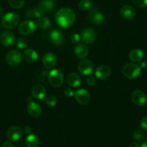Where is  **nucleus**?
I'll return each instance as SVG.
<instances>
[{
    "label": "nucleus",
    "mask_w": 147,
    "mask_h": 147,
    "mask_svg": "<svg viewBox=\"0 0 147 147\" xmlns=\"http://www.w3.org/2000/svg\"><path fill=\"white\" fill-rule=\"evenodd\" d=\"M55 20L56 23L61 28H70L75 22L76 15L71 8L63 7L57 11Z\"/></svg>",
    "instance_id": "f257e3e1"
},
{
    "label": "nucleus",
    "mask_w": 147,
    "mask_h": 147,
    "mask_svg": "<svg viewBox=\"0 0 147 147\" xmlns=\"http://www.w3.org/2000/svg\"><path fill=\"white\" fill-rule=\"evenodd\" d=\"M122 72L124 77L129 80H134L140 75L141 72V67L137 63H128L124 65Z\"/></svg>",
    "instance_id": "f03ea898"
},
{
    "label": "nucleus",
    "mask_w": 147,
    "mask_h": 147,
    "mask_svg": "<svg viewBox=\"0 0 147 147\" xmlns=\"http://www.w3.org/2000/svg\"><path fill=\"white\" fill-rule=\"evenodd\" d=\"M20 18L15 12H9L2 18V24L6 29H14L20 23Z\"/></svg>",
    "instance_id": "7ed1b4c3"
},
{
    "label": "nucleus",
    "mask_w": 147,
    "mask_h": 147,
    "mask_svg": "<svg viewBox=\"0 0 147 147\" xmlns=\"http://www.w3.org/2000/svg\"><path fill=\"white\" fill-rule=\"evenodd\" d=\"M49 82L52 87H60L63 83V74L59 69H52L48 75Z\"/></svg>",
    "instance_id": "20e7f679"
},
{
    "label": "nucleus",
    "mask_w": 147,
    "mask_h": 147,
    "mask_svg": "<svg viewBox=\"0 0 147 147\" xmlns=\"http://www.w3.org/2000/svg\"><path fill=\"white\" fill-rule=\"evenodd\" d=\"M22 60V56L20 51L17 50H12L8 52L5 56L7 63L12 67L19 66Z\"/></svg>",
    "instance_id": "39448f33"
},
{
    "label": "nucleus",
    "mask_w": 147,
    "mask_h": 147,
    "mask_svg": "<svg viewBox=\"0 0 147 147\" xmlns=\"http://www.w3.org/2000/svg\"><path fill=\"white\" fill-rule=\"evenodd\" d=\"M36 28V25L33 21L25 20L20 24L18 31L23 35H29L35 32Z\"/></svg>",
    "instance_id": "423d86ee"
},
{
    "label": "nucleus",
    "mask_w": 147,
    "mask_h": 147,
    "mask_svg": "<svg viewBox=\"0 0 147 147\" xmlns=\"http://www.w3.org/2000/svg\"><path fill=\"white\" fill-rule=\"evenodd\" d=\"M88 18L91 22L94 25H101L105 20V17L103 14L99 9L92 8L88 12Z\"/></svg>",
    "instance_id": "0eeeda50"
},
{
    "label": "nucleus",
    "mask_w": 147,
    "mask_h": 147,
    "mask_svg": "<svg viewBox=\"0 0 147 147\" xmlns=\"http://www.w3.org/2000/svg\"><path fill=\"white\" fill-rule=\"evenodd\" d=\"M131 100L136 105L143 106L147 103V96L141 90H136L133 92L131 94Z\"/></svg>",
    "instance_id": "6e6552de"
},
{
    "label": "nucleus",
    "mask_w": 147,
    "mask_h": 147,
    "mask_svg": "<svg viewBox=\"0 0 147 147\" xmlns=\"http://www.w3.org/2000/svg\"><path fill=\"white\" fill-rule=\"evenodd\" d=\"M74 97L78 103L81 105H87L90 102L91 96L90 92L85 89H80L74 92Z\"/></svg>",
    "instance_id": "1a4fd4ad"
},
{
    "label": "nucleus",
    "mask_w": 147,
    "mask_h": 147,
    "mask_svg": "<svg viewBox=\"0 0 147 147\" xmlns=\"http://www.w3.org/2000/svg\"><path fill=\"white\" fill-rule=\"evenodd\" d=\"M96 37H97V33L95 30L92 28H87L82 32L81 40L86 44H91L95 40Z\"/></svg>",
    "instance_id": "9d476101"
},
{
    "label": "nucleus",
    "mask_w": 147,
    "mask_h": 147,
    "mask_svg": "<svg viewBox=\"0 0 147 147\" xmlns=\"http://www.w3.org/2000/svg\"><path fill=\"white\" fill-rule=\"evenodd\" d=\"M94 69V65L91 61L88 59H83L79 63L78 70L83 75H90Z\"/></svg>",
    "instance_id": "9b49d317"
},
{
    "label": "nucleus",
    "mask_w": 147,
    "mask_h": 147,
    "mask_svg": "<svg viewBox=\"0 0 147 147\" xmlns=\"http://www.w3.org/2000/svg\"><path fill=\"white\" fill-rule=\"evenodd\" d=\"M22 134H23L22 128L18 125H15L8 129L7 132V136L10 141H16L20 139L21 137L22 136Z\"/></svg>",
    "instance_id": "f8f14e48"
},
{
    "label": "nucleus",
    "mask_w": 147,
    "mask_h": 147,
    "mask_svg": "<svg viewBox=\"0 0 147 147\" xmlns=\"http://www.w3.org/2000/svg\"><path fill=\"white\" fill-rule=\"evenodd\" d=\"M28 113L32 118H38L42 113L41 106L37 102L33 101H30L27 106Z\"/></svg>",
    "instance_id": "ddd939ff"
},
{
    "label": "nucleus",
    "mask_w": 147,
    "mask_h": 147,
    "mask_svg": "<svg viewBox=\"0 0 147 147\" xmlns=\"http://www.w3.org/2000/svg\"><path fill=\"white\" fill-rule=\"evenodd\" d=\"M0 42L5 46H11L15 42V35L10 31H5L0 35Z\"/></svg>",
    "instance_id": "4468645a"
},
{
    "label": "nucleus",
    "mask_w": 147,
    "mask_h": 147,
    "mask_svg": "<svg viewBox=\"0 0 147 147\" xmlns=\"http://www.w3.org/2000/svg\"><path fill=\"white\" fill-rule=\"evenodd\" d=\"M49 38L55 46H61L64 42V35L59 30H53L49 35Z\"/></svg>",
    "instance_id": "2eb2a0df"
},
{
    "label": "nucleus",
    "mask_w": 147,
    "mask_h": 147,
    "mask_svg": "<svg viewBox=\"0 0 147 147\" xmlns=\"http://www.w3.org/2000/svg\"><path fill=\"white\" fill-rule=\"evenodd\" d=\"M42 61H43V66L46 69H51L56 66L57 59H56V55L53 54V53H47L43 56Z\"/></svg>",
    "instance_id": "dca6fc26"
},
{
    "label": "nucleus",
    "mask_w": 147,
    "mask_h": 147,
    "mask_svg": "<svg viewBox=\"0 0 147 147\" xmlns=\"http://www.w3.org/2000/svg\"><path fill=\"white\" fill-rule=\"evenodd\" d=\"M111 74V69L108 66L101 65L95 71V77L99 80H105Z\"/></svg>",
    "instance_id": "f3484780"
},
{
    "label": "nucleus",
    "mask_w": 147,
    "mask_h": 147,
    "mask_svg": "<svg viewBox=\"0 0 147 147\" xmlns=\"http://www.w3.org/2000/svg\"><path fill=\"white\" fill-rule=\"evenodd\" d=\"M121 17L125 20H132L136 16V10L131 5H124L120 9Z\"/></svg>",
    "instance_id": "a211bd4d"
},
{
    "label": "nucleus",
    "mask_w": 147,
    "mask_h": 147,
    "mask_svg": "<svg viewBox=\"0 0 147 147\" xmlns=\"http://www.w3.org/2000/svg\"><path fill=\"white\" fill-rule=\"evenodd\" d=\"M32 97L36 100H43L46 94V90L43 85L36 84L34 86L31 90Z\"/></svg>",
    "instance_id": "6ab92c4d"
},
{
    "label": "nucleus",
    "mask_w": 147,
    "mask_h": 147,
    "mask_svg": "<svg viewBox=\"0 0 147 147\" xmlns=\"http://www.w3.org/2000/svg\"><path fill=\"white\" fill-rule=\"evenodd\" d=\"M145 56L146 54L144 51L139 49H133L129 52V54H128L129 59L131 61L134 62L141 61L145 58Z\"/></svg>",
    "instance_id": "aec40b11"
},
{
    "label": "nucleus",
    "mask_w": 147,
    "mask_h": 147,
    "mask_svg": "<svg viewBox=\"0 0 147 147\" xmlns=\"http://www.w3.org/2000/svg\"><path fill=\"white\" fill-rule=\"evenodd\" d=\"M24 59L25 61L29 63H34L37 61L38 59V54L34 49H28L24 51L23 55Z\"/></svg>",
    "instance_id": "412c9836"
},
{
    "label": "nucleus",
    "mask_w": 147,
    "mask_h": 147,
    "mask_svg": "<svg viewBox=\"0 0 147 147\" xmlns=\"http://www.w3.org/2000/svg\"><path fill=\"white\" fill-rule=\"evenodd\" d=\"M74 54L78 59H84L88 56V48L84 44H78L74 48Z\"/></svg>",
    "instance_id": "4be33fe9"
},
{
    "label": "nucleus",
    "mask_w": 147,
    "mask_h": 147,
    "mask_svg": "<svg viewBox=\"0 0 147 147\" xmlns=\"http://www.w3.org/2000/svg\"><path fill=\"white\" fill-rule=\"evenodd\" d=\"M67 83L71 87H78L81 84V77L78 74L72 72L68 75Z\"/></svg>",
    "instance_id": "5701e85b"
},
{
    "label": "nucleus",
    "mask_w": 147,
    "mask_h": 147,
    "mask_svg": "<svg viewBox=\"0 0 147 147\" xmlns=\"http://www.w3.org/2000/svg\"><path fill=\"white\" fill-rule=\"evenodd\" d=\"M56 4L53 0H42L39 3V7L44 12H50L54 9Z\"/></svg>",
    "instance_id": "b1692460"
},
{
    "label": "nucleus",
    "mask_w": 147,
    "mask_h": 147,
    "mask_svg": "<svg viewBox=\"0 0 147 147\" xmlns=\"http://www.w3.org/2000/svg\"><path fill=\"white\" fill-rule=\"evenodd\" d=\"M25 143L28 147H38L40 144V140L35 134H29L27 136Z\"/></svg>",
    "instance_id": "393cba45"
},
{
    "label": "nucleus",
    "mask_w": 147,
    "mask_h": 147,
    "mask_svg": "<svg viewBox=\"0 0 147 147\" xmlns=\"http://www.w3.org/2000/svg\"><path fill=\"white\" fill-rule=\"evenodd\" d=\"M93 3L90 0H80L79 2V8L82 11H90V9H92Z\"/></svg>",
    "instance_id": "a878e982"
},
{
    "label": "nucleus",
    "mask_w": 147,
    "mask_h": 147,
    "mask_svg": "<svg viewBox=\"0 0 147 147\" xmlns=\"http://www.w3.org/2000/svg\"><path fill=\"white\" fill-rule=\"evenodd\" d=\"M37 25L40 29L43 30H48L50 28L51 22L50 20L47 18H41L40 19L38 20L37 21Z\"/></svg>",
    "instance_id": "bb28decb"
},
{
    "label": "nucleus",
    "mask_w": 147,
    "mask_h": 147,
    "mask_svg": "<svg viewBox=\"0 0 147 147\" xmlns=\"http://www.w3.org/2000/svg\"><path fill=\"white\" fill-rule=\"evenodd\" d=\"M9 6L13 9H21L25 5V0H7Z\"/></svg>",
    "instance_id": "cd10ccee"
},
{
    "label": "nucleus",
    "mask_w": 147,
    "mask_h": 147,
    "mask_svg": "<svg viewBox=\"0 0 147 147\" xmlns=\"http://www.w3.org/2000/svg\"><path fill=\"white\" fill-rule=\"evenodd\" d=\"M17 46L20 49H25L28 47V41L25 38H20L18 39L16 42Z\"/></svg>",
    "instance_id": "c85d7f7f"
},
{
    "label": "nucleus",
    "mask_w": 147,
    "mask_h": 147,
    "mask_svg": "<svg viewBox=\"0 0 147 147\" xmlns=\"http://www.w3.org/2000/svg\"><path fill=\"white\" fill-rule=\"evenodd\" d=\"M133 136H134V139H136V141H141L143 140H144V138H145V134L143 132V131L138 129L134 131V134H133Z\"/></svg>",
    "instance_id": "c756f323"
},
{
    "label": "nucleus",
    "mask_w": 147,
    "mask_h": 147,
    "mask_svg": "<svg viewBox=\"0 0 147 147\" xmlns=\"http://www.w3.org/2000/svg\"><path fill=\"white\" fill-rule=\"evenodd\" d=\"M46 103L49 107H54L57 104V99L53 95L49 96L48 97H46Z\"/></svg>",
    "instance_id": "7c9ffc66"
},
{
    "label": "nucleus",
    "mask_w": 147,
    "mask_h": 147,
    "mask_svg": "<svg viewBox=\"0 0 147 147\" xmlns=\"http://www.w3.org/2000/svg\"><path fill=\"white\" fill-rule=\"evenodd\" d=\"M132 2L138 7H147V0H132Z\"/></svg>",
    "instance_id": "2f4dec72"
},
{
    "label": "nucleus",
    "mask_w": 147,
    "mask_h": 147,
    "mask_svg": "<svg viewBox=\"0 0 147 147\" xmlns=\"http://www.w3.org/2000/svg\"><path fill=\"white\" fill-rule=\"evenodd\" d=\"M32 12H33V17L35 18H43V15H44L45 12H43V9H40V7L38 8H36L35 9H32Z\"/></svg>",
    "instance_id": "473e14b6"
},
{
    "label": "nucleus",
    "mask_w": 147,
    "mask_h": 147,
    "mask_svg": "<svg viewBox=\"0 0 147 147\" xmlns=\"http://www.w3.org/2000/svg\"><path fill=\"white\" fill-rule=\"evenodd\" d=\"M71 41L73 43H75V44H77L81 40V35L80 34L77 33V32H74V33L72 34L70 37Z\"/></svg>",
    "instance_id": "72a5a7b5"
},
{
    "label": "nucleus",
    "mask_w": 147,
    "mask_h": 147,
    "mask_svg": "<svg viewBox=\"0 0 147 147\" xmlns=\"http://www.w3.org/2000/svg\"><path fill=\"white\" fill-rule=\"evenodd\" d=\"M86 82L89 86H94L96 84V78L93 76H89Z\"/></svg>",
    "instance_id": "f704fd0d"
},
{
    "label": "nucleus",
    "mask_w": 147,
    "mask_h": 147,
    "mask_svg": "<svg viewBox=\"0 0 147 147\" xmlns=\"http://www.w3.org/2000/svg\"><path fill=\"white\" fill-rule=\"evenodd\" d=\"M64 94L67 97H72L73 96H74V92L71 88H66L64 90Z\"/></svg>",
    "instance_id": "c9c22d12"
},
{
    "label": "nucleus",
    "mask_w": 147,
    "mask_h": 147,
    "mask_svg": "<svg viewBox=\"0 0 147 147\" xmlns=\"http://www.w3.org/2000/svg\"><path fill=\"white\" fill-rule=\"evenodd\" d=\"M141 127L142 129L147 131V116L144 117L141 121Z\"/></svg>",
    "instance_id": "e433bc0d"
},
{
    "label": "nucleus",
    "mask_w": 147,
    "mask_h": 147,
    "mask_svg": "<svg viewBox=\"0 0 147 147\" xmlns=\"http://www.w3.org/2000/svg\"><path fill=\"white\" fill-rule=\"evenodd\" d=\"M2 147H15V146L13 145V144L12 142H10L9 141H7L4 143L3 145H2Z\"/></svg>",
    "instance_id": "4c0bfd02"
},
{
    "label": "nucleus",
    "mask_w": 147,
    "mask_h": 147,
    "mask_svg": "<svg viewBox=\"0 0 147 147\" xmlns=\"http://www.w3.org/2000/svg\"><path fill=\"white\" fill-rule=\"evenodd\" d=\"M141 69H147V60L141 62Z\"/></svg>",
    "instance_id": "58836bf2"
},
{
    "label": "nucleus",
    "mask_w": 147,
    "mask_h": 147,
    "mask_svg": "<svg viewBox=\"0 0 147 147\" xmlns=\"http://www.w3.org/2000/svg\"><path fill=\"white\" fill-rule=\"evenodd\" d=\"M24 131H25V133H26V134H30V132L31 131H32V129H31V128L30 126H25V128H24Z\"/></svg>",
    "instance_id": "ea45409f"
},
{
    "label": "nucleus",
    "mask_w": 147,
    "mask_h": 147,
    "mask_svg": "<svg viewBox=\"0 0 147 147\" xmlns=\"http://www.w3.org/2000/svg\"><path fill=\"white\" fill-rule=\"evenodd\" d=\"M130 147H141V146L137 142H132L130 145Z\"/></svg>",
    "instance_id": "a19ab883"
},
{
    "label": "nucleus",
    "mask_w": 147,
    "mask_h": 147,
    "mask_svg": "<svg viewBox=\"0 0 147 147\" xmlns=\"http://www.w3.org/2000/svg\"><path fill=\"white\" fill-rule=\"evenodd\" d=\"M5 15V9L0 7V18H3Z\"/></svg>",
    "instance_id": "79ce46f5"
},
{
    "label": "nucleus",
    "mask_w": 147,
    "mask_h": 147,
    "mask_svg": "<svg viewBox=\"0 0 147 147\" xmlns=\"http://www.w3.org/2000/svg\"><path fill=\"white\" fill-rule=\"evenodd\" d=\"M141 147H147V141H145L143 142V144H141Z\"/></svg>",
    "instance_id": "37998d69"
}]
</instances>
